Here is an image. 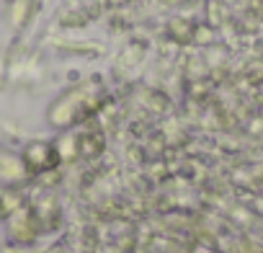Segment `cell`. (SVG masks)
<instances>
[{
	"label": "cell",
	"instance_id": "6da1fadb",
	"mask_svg": "<svg viewBox=\"0 0 263 253\" xmlns=\"http://www.w3.org/2000/svg\"><path fill=\"white\" fill-rule=\"evenodd\" d=\"M0 176L3 178H18L24 176V163L8 153H0Z\"/></svg>",
	"mask_w": 263,
	"mask_h": 253
}]
</instances>
